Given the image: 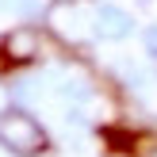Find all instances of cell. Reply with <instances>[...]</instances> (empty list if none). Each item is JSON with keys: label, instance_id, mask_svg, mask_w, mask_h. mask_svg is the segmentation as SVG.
I'll use <instances>...</instances> for the list:
<instances>
[{"label": "cell", "instance_id": "6da1fadb", "mask_svg": "<svg viewBox=\"0 0 157 157\" xmlns=\"http://www.w3.org/2000/svg\"><path fill=\"white\" fill-rule=\"evenodd\" d=\"M0 146H8L19 157H35L46 146V130L27 111H4L0 115Z\"/></svg>", "mask_w": 157, "mask_h": 157}, {"label": "cell", "instance_id": "7a4b0ae2", "mask_svg": "<svg viewBox=\"0 0 157 157\" xmlns=\"http://www.w3.org/2000/svg\"><path fill=\"white\" fill-rule=\"evenodd\" d=\"M96 31L104 38H127L130 35V15L123 8H115V4H104L96 12Z\"/></svg>", "mask_w": 157, "mask_h": 157}, {"label": "cell", "instance_id": "3957f363", "mask_svg": "<svg viewBox=\"0 0 157 157\" xmlns=\"http://www.w3.org/2000/svg\"><path fill=\"white\" fill-rule=\"evenodd\" d=\"M4 50H8V58H12V61H27V58H35V54H38V35H35L31 27H19V31L8 35Z\"/></svg>", "mask_w": 157, "mask_h": 157}, {"label": "cell", "instance_id": "277c9868", "mask_svg": "<svg viewBox=\"0 0 157 157\" xmlns=\"http://www.w3.org/2000/svg\"><path fill=\"white\" fill-rule=\"evenodd\" d=\"M146 46H150V54L157 58V27H150V31H146Z\"/></svg>", "mask_w": 157, "mask_h": 157}, {"label": "cell", "instance_id": "5b68a950", "mask_svg": "<svg viewBox=\"0 0 157 157\" xmlns=\"http://www.w3.org/2000/svg\"><path fill=\"white\" fill-rule=\"evenodd\" d=\"M0 4H4V0H0Z\"/></svg>", "mask_w": 157, "mask_h": 157}]
</instances>
